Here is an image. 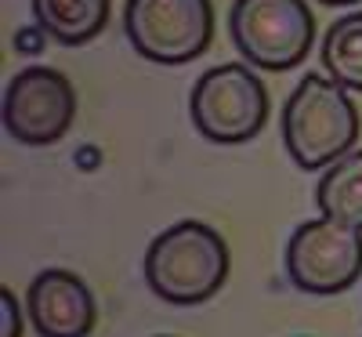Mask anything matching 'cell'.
Instances as JSON below:
<instances>
[{
  "label": "cell",
  "mask_w": 362,
  "mask_h": 337,
  "mask_svg": "<svg viewBox=\"0 0 362 337\" xmlns=\"http://www.w3.org/2000/svg\"><path fill=\"white\" fill-rule=\"evenodd\" d=\"M279 127L290 160L300 171H322L355 149L362 120L344 84L308 73L286 98Z\"/></svg>",
  "instance_id": "cell-1"
},
{
  "label": "cell",
  "mask_w": 362,
  "mask_h": 337,
  "mask_svg": "<svg viewBox=\"0 0 362 337\" xmlns=\"http://www.w3.org/2000/svg\"><path fill=\"white\" fill-rule=\"evenodd\" d=\"M228 280V243L206 222H177L145 251V283L163 304H203Z\"/></svg>",
  "instance_id": "cell-2"
},
{
  "label": "cell",
  "mask_w": 362,
  "mask_h": 337,
  "mask_svg": "<svg viewBox=\"0 0 362 337\" xmlns=\"http://www.w3.org/2000/svg\"><path fill=\"white\" fill-rule=\"evenodd\" d=\"M268 87L250 62L206 69L189 95L192 127L214 145H243L257 138L268 124Z\"/></svg>",
  "instance_id": "cell-3"
},
{
  "label": "cell",
  "mask_w": 362,
  "mask_h": 337,
  "mask_svg": "<svg viewBox=\"0 0 362 337\" xmlns=\"http://www.w3.org/2000/svg\"><path fill=\"white\" fill-rule=\"evenodd\" d=\"M228 33L243 62L268 73H286L308 58L315 15L305 0H235Z\"/></svg>",
  "instance_id": "cell-4"
},
{
  "label": "cell",
  "mask_w": 362,
  "mask_h": 337,
  "mask_svg": "<svg viewBox=\"0 0 362 337\" xmlns=\"http://www.w3.org/2000/svg\"><path fill=\"white\" fill-rule=\"evenodd\" d=\"M124 29L131 47L156 66H185L214 40L210 0H127Z\"/></svg>",
  "instance_id": "cell-5"
},
{
  "label": "cell",
  "mask_w": 362,
  "mask_h": 337,
  "mask_svg": "<svg viewBox=\"0 0 362 337\" xmlns=\"http://www.w3.org/2000/svg\"><path fill=\"white\" fill-rule=\"evenodd\" d=\"M286 275L300 294L329 297L358 283L362 275V229L337 218L297 225L286 243Z\"/></svg>",
  "instance_id": "cell-6"
},
{
  "label": "cell",
  "mask_w": 362,
  "mask_h": 337,
  "mask_svg": "<svg viewBox=\"0 0 362 337\" xmlns=\"http://www.w3.org/2000/svg\"><path fill=\"white\" fill-rule=\"evenodd\" d=\"M76 120V91L66 73L29 66L4 91V131L22 145H54Z\"/></svg>",
  "instance_id": "cell-7"
},
{
  "label": "cell",
  "mask_w": 362,
  "mask_h": 337,
  "mask_svg": "<svg viewBox=\"0 0 362 337\" xmlns=\"http://www.w3.org/2000/svg\"><path fill=\"white\" fill-rule=\"evenodd\" d=\"M25 309L40 337H90L98 323L95 294L69 268H44L29 283Z\"/></svg>",
  "instance_id": "cell-8"
},
{
  "label": "cell",
  "mask_w": 362,
  "mask_h": 337,
  "mask_svg": "<svg viewBox=\"0 0 362 337\" xmlns=\"http://www.w3.org/2000/svg\"><path fill=\"white\" fill-rule=\"evenodd\" d=\"M33 18L54 44L80 47L109 25V0H33Z\"/></svg>",
  "instance_id": "cell-9"
},
{
  "label": "cell",
  "mask_w": 362,
  "mask_h": 337,
  "mask_svg": "<svg viewBox=\"0 0 362 337\" xmlns=\"http://www.w3.org/2000/svg\"><path fill=\"white\" fill-rule=\"evenodd\" d=\"M315 203L326 218L362 229V149H351L329 164L315 185Z\"/></svg>",
  "instance_id": "cell-10"
},
{
  "label": "cell",
  "mask_w": 362,
  "mask_h": 337,
  "mask_svg": "<svg viewBox=\"0 0 362 337\" xmlns=\"http://www.w3.org/2000/svg\"><path fill=\"white\" fill-rule=\"evenodd\" d=\"M322 69L348 91H362V11L341 15L326 29Z\"/></svg>",
  "instance_id": "cell-11"
},
{
  "label": "cell",
  "mask_w": 362,
  "mask_h": 337,
  "mask_svg": "<svg viewBox=\"0 0 362 337\" xmlns=\"http://www.w3.org/2000/svg\"><path fill=\"white\" fill-rule=\"evenodd\" d=\"M0 297H4V337H18V309L11 301V290H0Z\"/></svg>",
  "instance_id": "cell-12"
},
{
  "label": "cell",
  "mask_w": 362,
  "mask_h": 337,
  "mask_svg": "<svg viewBox=\"0 0 362 337\" xmlns=\"http://www.w3.org/2000/svg\"><path fill=\"white\" fill-rule=\"evenodd\" d=\"M319 4H326V8H351V4H358V0H319Z\"/></svg>",
  "instance_id": "cell-13"
}]
</instances>
